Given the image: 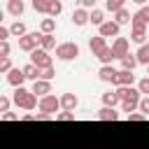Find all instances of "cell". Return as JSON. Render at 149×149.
I'll return each mask as SVG.
<instances>
[{
  "label": "cell",
  "mask_w": 149,
  "mask_h": 149,
  "mask_svg": "<svg viewBox=\"0 0 149 149\" xmlns=\"http://www.w3.org/2000/svg\"><path fill=\"white\" fill-rule=\"evenodd\" d=\"M133 28H147L149 26V5L140 7L135 14H133V21H130Z\"/></svg>",
  "instance_id": "ba28073f"
},
{
  "label": "cell",
  "mask_w": 149,
  "mask_h": 149,
  "mask_svg": "<svg viewBox=\"0 0 149 149\" xmlns=\"http://www.w3.org/2000/svg\"><path fill=\"white\" fill-rule=\"evenodd\" d=\"M147 77H149V65H147Z\"/></svg>",
  "instance_id": "7dc6e473"
},
{
  "label": "cell",
  "mask_w": 149,
  "mask_h": 149,
  "mask_svg": "<svg viewBox=\"0 0 149 149\" xmlns=\"http://www.w3.org/2000/svg\"><path fill=\"white\" fill-rule=\"evenodd\" d=\"M147 119H149V116H144L142 112H130V114H128V121H147Z\"/></svg>",
  "instance_id": "ab89813d"
},
{
  "label": "cell",
  "mask_w": 149,
  "mask_h": 149,
  "mask_svg": "<svg viewBox=\"0 0 149 149\" xmlns=\"http://www.w3.org/2000/svg\"><path fill=\"white\" fill-rule=\"evenodd\" d=\"M23 74H26V79L37 81V79L42 77V70H40L37 65H33V63H26V65H23Z\"/></svg>",
  "instance_id": "ffe728a7"
},
{
  "label": "cell",
  "mask_w": 149,
  "mask_h": 149,
  "mask_svg": "<svg viewBox=\"0 0 149 149\" xmlns=\"http://www.w3.org/2000/svg\"><path fill=\"white\" fill-rule=\"evenodd\" d=\"M40 40H42V33H28V35L19 37V49L33 54L35 49H40Z\"/></svg>",
  "instance_id": "277c9868"
},
{
  "label": "cell",
  "mask_w": 149,
  "mask_h": 149,
  "mask_svg": "<svg viewBox=\"0 0 149 149\" xmlns=\"http://www.w3.org/2000/svg\"><path fill=\"white\" fill-rule=\"evenodd\" d=\"M119 102H121V98H119L116 88H114V91H105V93H102V107H116Z\"/></svg>",
  "instance_id": "ac0fdd59"
},
{
  "label": "cell",
  "mask_w": 149,
  "mask_h": 149,
  "mask_svg": "<svg viewBox=\"0 0 149 149\" xmlns=\"http://www.w3.org/2000/svg\"><path fill=\"white\" fill-rule=\"evenodd\" d=\"M7 12L12 16H21L26 12V2L23 0H7Z\"/></svg>",
  "instance_id": "d6986e66"
},
{
  "label": "cell",
  "mask_w": 149,
  "mask_h": 149,
  "mask_svg": "<svg viewBox=\"0 0 149 149\" xmlns=\"http://www.w3.org/2000/svg\"><path fill=\"white\" fill-rule=\"evenodd\" d=\"M54 77H56V70H54V68H47V70H42V77H40V79H47V81H51Z\"/></svg>",
  "instance_id": "74e56055"
},
{
  "label": "cell",
  "mask_w": 149,
  "mask_h": 149,
  "mask_svg": "<svg viewBox=\"0 0 149 149\" xmlns=\"http://www.w3.org/2000/svg\"><path fill=\"white\" fill-rule=\"evenodd\" d=\"M105 47H107V42H105V37H102V35H95V37H91V40H88V49H91V54H93V56H98Z\"/></svg>",
  "instance_id": "2e32d148"
},
{
  "label": "cell",
  "mask_w": 149,
  "mask_h": 149,
  "mask_svg": "<svg viewBox=\"0 0 149 149\" xmlns=\"http://www.w3.org/2000/svg\"><path fill=\"white\" fill-rule=\"evenodd\" d=\"M9 30H12V35H14V37H23V35H28V28H26V23H23V21L12 23V26H9Z\"/></svg>",
  "instance_id": "83f0119b"
},
{
  "label": "cell",
  "mask_w": 149,
  "mask_h": 149,
  "mask_svg": "<svg viewBox=\"0 0 149 149\" xmlns=\"http://www.w3.org/2000/svg\"><path fill=\"white\" fill-rule=\"evenodd\" d=\"M58 44H56V37L54 35H44L42 33V40H40V49H44V51H51V49H56Z\"/></svg>",
  "instance_id": "484cf974"
},
{
  "label": "cell",
  "mask_w": 149,
  "mask_h": 149,
  "mask_svg": "<svg viewBox=\"0 0 149 149\" xmlns=\"http://www.w3.org/2000/svg\"><path fill=\"white\" fill-rule=\"evenodd\" d=\"M77 95L74 93H63L61 95V107H63V112H74V107H77Z\"/></svg>",
  "instance_id": "9a60e30c"
},
{
  "label": "cell",
  "mask_w": 149,
  "mask_h": 149,
  "mask_svg": "<svg viewBox=\"0 0 149 149\" xmlns=\"http://www.w3.org/2000/svg\"><path fill=\"white\" fill-rule=\"evenodd\" d=\"M79 5L84 9H95V0H79Z\"/></svg>",
  "instance_id": "ee69618b"
},
{
  "label": "cell",
  "mask_w": 149,
  "mask_h": 149,
  "mask_svg": "<svg viewBox=\"0 0 149 149\" xmlns=\"http://www.w3.org/2000/svg\"><path fill=\"white\" fill-rule=\"evenodd\" d=\"M95 116H98L100 121H116V119H119V112H116L114 107H100V109L95 112Z\"/></svg>",
  "instance_id": "e0dca14e"
},
{
  "label": "cell",
  "mask_w": 149,
  "mask_h": 149,
  "mask_svg": "<svg viewBox=\"0 0 149 149\" xmlns=\"http://www.w3.org/2000/svg\"><path fill=\"white\" fill-rule=\"evenodd\" d=\"M21 121H35V114H23Z\"/></svg>",
  "instance_id": "f6af8a7d"
},
{
  "label": "cell",
  "mask_w": 149,
  "mask_h": 149,
  "mask_svg": "<svg viewBox=\"0 0 149 149\" xmlns=\"http://www.w3.org/2000/svg\"><path fill=\"white\" fill-rule=\"evenodd\" d=\"M35 95H40V98H44V95H49L51 93V81H47V79H37V81H33V88H30Z\"/></svg>",
  "instance_id": "5bb4252c"
},
{
  "label": "cell",
  "mask_w": 149,
  "mask_h": 149,
  "mask_svg": "<svg viewBox=\"0 0 149 149\" xmlns=\"http://www.w3.org/2000/svg\"><path fill=\"white\" fill-rule=\"evenodd\" d=\"M116 93H119V98H121V109L123 112H135V109H140V88H135V86H119L116 88Z\"/></svg>",
  "instance_id": "6da1fadb"
},
{
  "label": "cell",
  "mask_w": 149,
  "mask_h": 149,
  "mask_svg": "<svg viewBox=\"0 0 149 149\" xmlns=\"http://www.w3.org/2000/svg\"><path fill=\"white\" fill-rule=\"evenodd\" d=\"M133 2H135V5H140V7H144V5L149 2V0H133Z\"/></svg>",
  "instance_id": "bcb514c9"
},
{
  "label": "cell",
  "mask_w": 149,
  "mask_h": 149,
  "mask_svg": "<svg viewBox=\"0 0 149 149\" xmlns=\"http://www.w3.org/2000/svg\"><path fill=\"white\" fill-rule=\"evenodd\" d=\"M56 56H58L61 61H74V58L79 56V47H77L74 42H61V44L56 47Z\"/></svg>",
  "instance_id": "5b68a950"
},
{
  "label": "cell",
  "mask_w": 149,
  "mask_h": 149,
  "mask_svg": "<svg viewBox=\"0 0 149 149\" xmlns=\"http://www.w3.org/2000/svg\"><path fill=\"white\" fill-rule=\"evenodd\" d=\"M49 5H51V0H33V9L37 14H49Z\"/></svg>",
  "instance_id": "f546056e"
},
{
  "label": "cell",
  "mask_w": 149,
  "mask_h": 149,
  "mask_svg": "<svg viewBox=\"0 0 149 149\" xmlns=\"http://www.w3.org/2000/svg\"><path fill=\"white\" fill-rule=\"evenodd\" d=\"M9 70H12V61H9V58H0V72L7 74Z\"/></svg>",
  "instance_id": "d590c367"
},
{
  "label": "cell",
  "mask_w": 149,
  "mask_h": 149,
  "mask_svg": "<svg viewBox=\"0 0 149 149\" xmlns=\"http://www.w3.org/2000/svg\"><path fill=\"white\" fill-rule=\"evenodd\" d=\"M91 23L100 28V26L105 23V12H102V9H91Z\"/></svg>",
  "instance_id": "4dcf8cb0"
},
{
  "label": "cell",
  "mask_w": 149,
  "mask_h": 149,
  "mask_svg": "<svg viewBox=\"0 0 149 149\" xmlns=\"http://www.w3.org/2000/svg\"><path fill=\"white\" fill-rule=\"evenodd\" d=\"M61 12H63V2H61V0H51V5H49V16L56 19V16H61Z\"/></svg>",
  "instance_id": "1f68e13d"
},
{
  "label": "cell",
  "mask_w": 149,
  "mask_h": 149,
  "mask_svg": "<svg viewBox=\"0 0 149 149\" xmlns=\"http://www.w3.org/2000/svg\"><path fill=\"white\" fill-rule=\"evenodd\" d=\"M12 100H14V105H16V107H21V109H35V107H40V100H37V95H35L30 88H26V86H19V88H14V93H12Z\"/></svg>",
  "instance_id": "7a4b0ae2"
},
{
  "label": "cell",
  "mask_w": 149,
  "mask_h": 149,
  "mask_svg": "<svg viewBox=\"0 0 149 149\" xmlns=\"http://www.w3.org/2000/svg\"><path fill=\"white\" fill-rule=\"evenodd\" d=\"M114 21H116L119 26H126V23H130V21H133V14L123 7V9H119V12L114 14Z\"/></svg>",
  "instance_id": "d4e9b609"
},
{
  "label": "cell",
  "mask_w": 149,
  "mask_h": 149,
  "mask_svg": "<svg viewBox=\"0 0 149 149\" xmlns=\"http://www.w3.org/2000/svg\"><path fill=\"white\" fill-rule=\"evenodd\" d=\"M135 84V74L130 72V70H119V74H116V81H114V86L119 88V86H133Z\"/></svg>",
  "instance_id": "4fadbf2b"
},
{
  "label": "cell",
  "mask_w": 149,
  "mask_h": 149,
  "mask_svg": "<svg viewBox=\"0 0 149 149\" xmlns=\"http://www.w3.org/2000/svg\"><path fill=\"white\" fill-rule=\"evenodd\" d=\"M58 121H74V112H58Z\"/></svg>",
  "instance_id": "f35d334b"
},
{
  "label": "cell",
  "mask_w": 149,
  "mask_h": 149,
  "mask_svg": "<svg viewBox=\"0 0 149 149\" xmlns=\"http://www.w3.org/2000/svg\"><path fill=\"white\" fill-rule=\"evenodd\" d=\"M49 119H54V116L47 114V112H37V114H35V121H49Z\"/></svg>",
  "instance_id": "7bdbcfd3"
},
{
  "label": "cell",
  "mask_w": 149,
  "mask_h": 149,
  "mask_svg": "<svg viewBox=\"0 0 149 149\" xmlns=\"http://www.w3.org/2000/svg\"><path fill=\"white\" fill-rule=\"evenodd\" d=\"M30 63H33V65H37L40 70L54 68V63H51V56H49V51H44V49H35V51L30 54Z\"/></svg>",
  "instance_id": "8992f818"
},
{
  "label": "cell",
  "mask_w": 149,
  "mask_h": 149,
  "mask_svg": "<svg viewBox=\"0 0 149 149\" xmlns=\"http://www.w3.org/2000/svg\"><path fill=\"white\" fill-rule=\"evenodd\" d=\"M14 100H9V95H0V116L5 114V112H9V105H12Z\"/></svg>",
  "instance_id": "d6a6232c"
},
{
  "label": "cell",
  "mask_w": 149,
  "mask_h": 149,
  "mask_svg": "<svg viewBox=\"0 0 149 149\" xmlns=\"http://www.w3.org/2000/svg\"><path fill=\"white\" fill-rule=\"evenodd\" d=\"M23 81H26V74H23V68H12V70L7 72V84H9V86H14V88H19V86H23Z\"/></svg>",
  "instance_id": "30bf717a"
},
{
  "label": "cell",
  "mask_w": 149,
  "mask_h": 149,
  "mask_svg": "<svg viewBox=\"0 0 149 149\" xmlns=\"http://www.w3.org/2000/svg\"><path fill=\"white\" fill-rule=\"evenodd\" d=\"M9 35H12V30H9L7 26H2V28H0V42H7Z\"/></svg>",
  "instance_id": "b9f144b4"
},
{
  "label": "cell",
  "mask_w": 149,
  "mask_h": 149,
  "mask_svg": "<svg viewBox=\"0 0 149 149\" xmlns=\"http://www.w3.org/2000/svg\"><path fill=\"white\" fill-rule=\"evenodd\" d=\"M0 119H2V121H19V119H21V116H19V114H16V112H5V114H2V116H0Z\"/></svg>",
  "instance_id": "60d3db41"
},
{
  "label": "cell",
  "mask_w": 149,
  "mask_h": 149,
  "mask_svg": "<svg viewBox=\"0 0 149 149\" xmlns=\"http://www.w3.org/2000/svg\"><path fill=\"white\" fill-rule=\"evenodd\" d=\"M54 30H56V19H42L40 21V33H44V35H54Z\"/></svg>",
  "instance_id": "7402d4cb"
},
{
  "label": "cell",
  "mask_w": 149,
  "mask_h": 149,
  "mask_svg": "<svg viewBox=\"0 0 149 149\" xmlns=\"http://www.w3.org/2000/svg\"><path fill=\"white\" fill-rule=\"evenodd\" d=\"M137 65H140V63H137V56H135V54H128V56L121 58V70H130V72H133Z\"/></svg>",
  "instance_id": "cb8c5ba5"
},
{
  "label": "cell",
  "mask_w": 149,
  "mask_h": 149,
  "mask_svg": "<svg viewBox=\"0 0 149 149\" xmlns=\"http://www.w3.org/2000/svg\"><path fill=\"white\" fill-rule=\"evenodd\" d=\"M123 7H126V0H105V9L112 12V14H116V12L123 9Z\"/></svg>",
  "instance_id": "f1b7e54d"
},
{
  "label": "cell",
  "mask_w": 149,
  "mask_h": 149,
  "mask_svg": "<svg viewBox=\"0 0 149 149\" xmlns=\"http://www.w3.org/2000/svg\"><path fill=\"white\" fill-rule=\"evenodd\" d=\"M112 51H114V56L121 61L123 56H128L130 54V42H128V37H114V42H112Z\"/></svg>",
  "instance_id": "52a82bcc"
},
{
  "label": "cell",
  "mask_w": 149,
  "mask_h": 149,
  "mask_svg": "<svg viewBox=\"0 0 149 149\" xmlns=\"http://www.w3.org/2000/svg\"><path fill=\"white\" fill-rule=\"evenodd\" d=\"M135 56H137V63H140V65H149V42L142 44V47L135 51Z\"/></svg>",
  "instance_id": "4316f807"
},
{
  "label": "cell",
  "mask_w": 149,
  "mask_h": 149,
  "mask_svg": "<svg viewBox=\"0 0 149 149\" xmlns=\"http://www.w3.org/2000/svg\"><path fill=\"white\" fill-rule=\"evenodd\" d=\"M95 58L100 61V65H112V61H114L116 56H114V51H112V47H105V49H102V51H100V54H98Z\"/></svg>",
  "instance_id": "44dd1931"
},
{
  "label": "cell",
  "mask_w": 149,
  "mask_h": 149,
  "mask_svg": "<svg viewBox=\"0 0 149 149\" xmlns=\"http://www.w3.org/2000/svg\"><path fill=\"white\" fill-rule=\"evenodd\" d=\"M119 30H121V26H119L116 21H112V19L100 26V35H102L105 40H107V37H119Z\"/></svg>",
  "instance_id": "7c38bea8"
},
{
  "label": "cell",
  "mask_w": 149,
  "mask_h": 149,
  "mask_svg": "<svg viewBox=\"0 0 149 149\" xmlns=\"http://www.w3.org/2000/svg\"><path fill=\"white\" fill-rule=\"evenodd\" d=\"M37 109H40V112H47V114H51V116H58V112H63L61 98H56L54 93H49V95L40 98V107H37Z\"/></svg>",
  "instance_id": "3957f363"
},
{
  "label": "cell",
  "mask_w": 149,
  "mask_h": 149,
  "mask_svg": "<svg viewBox=\"0 0 149 149\" xmlns=\"http://www.w3.org/2000/svg\"><path fill=\"white\" fill-rule=\"evenodd\" d=\"M72 23H74L77 28H81V26L91 23V12H88V9H84V7H77V9L72 12Z\"/></svg>",
  "instance_id": "8fae6325"
},
{
  "label": "cell",
  "mask_w": 149,
  "mask_h": 149,
  "mask_svg": "<svg viewBox=\"0 0 149 149\" xmlns=\"http://www.w3.org/2000/svg\"><path fill=\"white\" fill-rule=\"evenodd\" d=\"M9 51H12L9 42H0V58H9Z\"/></svg>",
  "instance_id": "e575fe53"
},
{
  "label": "cell",
  "mask_w": 149,
  "mask_h": 149,
  "mask_svg": "<svg viewBox=\"0 0 149 149\" xmlns=\"http://www.w3.org/2000/svg\"><path fill=\"white\" fill-rule=\"evenodd\" d=\"M130 40L135 42V44H147V28H133V33H130Z\"/></svg>",
  "instance_id": "603a6c76"
},
{
  "label": "cell",
  "mask_w": 149,
  "mask_h": 149,
  "mask_svg": "<svg viewBox=\"0 0 149 149\" xmlns=\"http://www.w3.org/2000/svg\"><path fill=\"white\" fill-rule=\"evenodd\" d=\"M137 88H140V93H144V95H149V77H144V79H140V81H137Z\"/></svg>",
  "instance_id": "836d02e7"
},
{
  "label": "cell",
  "mask_w": 149,
  "mask_h": 149,
  "mask_svg": "<svg viewBox=\"0 0 149 149\" xmlns=\"http://www.w3.org/2000/svg\"><path fill=\"white\" fill-rule=\"evenodd\" d=\"M116 74H119V70L112 68V65H100V70H98V79L105 81V84H114L116 81Z\"/></svg>",
  "instance_id": "9c48e42d"
},
{
  "label": "cell",
  "mask_w": 149,
  "mask_h": 149,
  "mask_svg": "<svg viewBox=\"0 0 149 149\" xmlns=\"http://www.w3.org/2000/svg\"><path fill=\"white\" fill-rule=\"evenodd\" d=\"M140 112H142L144 116H149V95H144V98L140 100Z\"/></svg>",
  "instance_id": "8d00e7d4"
}]
</instances>
